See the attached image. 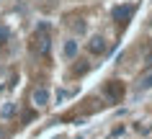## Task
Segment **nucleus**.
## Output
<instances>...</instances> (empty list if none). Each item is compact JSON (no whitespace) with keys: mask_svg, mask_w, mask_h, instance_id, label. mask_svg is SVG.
<instances>
[{"mask_svg":"<svg viewBox=\"0 0 152 139\" xmlns=\"http://www.w3.org/2000/svg\"><path fill=\"white\" fill-rule=\"evenodd\" d=\"M103 49H106L103 39H101V36H93V39H90V52H103Z\"/></svg>","mask_w":152,"mask_h":139,"instance_id":"7ed1b4c3","label":"nucleus"},{"mask_svg":"<svg viewBox=\"0 0 152 139\" xmlns=\"http://www.w3.org/2000/svg\"><path fill=\"white\" fill-rule=\"evenodd\" d=\"M8 39H10V31L5 28V26H0V44H5Z\"/></svg>","mask_w":152,"mask_h":139,"instance_id":"0eeeda50","label":"nucleus"},{"mask_svg":"<svg viewBox=\"0 0 152 139\" xmlns=\"http://www.w3.org/2000/svg\"><path fill=\"white\" fill-rule=\"evenodd\" d=\"M34 103H36V106H47V103H49V93L44 88L34 90Z\"/></svg>","mask_w":152,"mask_h":139,"instance_id":"f03ea898","label":"nucleus"},{"mask_svg":"<svg viewBox=\"0 0 152 139\" xmlns=\"http://www.w3.org/2000/svg\"><path fill=\"white\" fill-rule=\"evenodd\" d=\"M64 54H67V57H75V54H77V41H67V44H64Z\"/></svg>","mask_w":152,"mask_h":139,"instance_id":"20e7f679","label":"nucleus"},{"mask_svg":"<svg viewBox=\"0 0 152 139\" xmlns=\"http://www.w3.org/2000/svg\"><path fill=\"white\" fill-rule=\"evenodd\" d=\"M139 88H142V90L152 88V72H150V75H144V77H142V82H139Z\"/></svg>","mask_w":152,"mask_h":139,"instance_id":"423d86ee","label":"nucleus"},{"mask_svg":"<svg viewBox=\"0 0 152 139\" xmlns=\"http://www.w3.org/2000/svg\"><path fill=\"white\" fill-rule=\"evenodd\" d=\"M108 95H116V98H119V95H121V88H119V85H116V88L111 85V88H108Z\"/></svg>","mask_w":152,"mask_h":139,"instance_id":"6e6552de","label":"nucleus"},{"mask_svg":"<svg viewBox=\"0 0 152 139\" xmlns=\"http://www.w3.org/2000/svg\"><path fill=\"white\" fill-rule=\"evenodd\" d=\"M132 13H134V8H132V5H124V8H113V21H119V23H126Z\"/></svg>","mask_w":152,"mask_h":139,"instance_id":"f257e3e1","label":"nucleus"},{"mask_svg":"<svg viewBox=\"0 0 152 139\" xmlns=\"http://www.w3.org/2000/svg\"><path fill=\"white\" fill-rule=\"evenodd\" d=\"M39 52H41V54H47V52H49V39H47V36H41V39H39Z\"/></svg>","mask_w":152,"mask_h":139,"instance_id":"39448f33","label":"nucleus"}]
</instances>
